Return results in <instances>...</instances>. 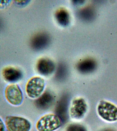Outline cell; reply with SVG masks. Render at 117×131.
Returning <instances> with one entry per match:
<instances>
[{
  "label": "cell",
  "instance_id": "obj_7",
  "mask_svg": "<svg viewBox=\"0 0 117 131\" xmlns=\"http://www.w3.org/2000/svg\"><path fill=\"white\" fill-rule=\"evenodd\" d=\"M50 36L47 33L41 32L37 34L32 39L31 45L33 49L38 51L45 49L50 43Z\"/></svg>",
  "mask_w": 117,
  "mask_h": 131
},
{
  "label": "cell",
  "instance_id": "obj_15",
  "mask_svg": "<svg viewBox=\"0 0 117 131\" xmlns=\"http://www.w3.org/2000/svg\"><path fill=\"white\" fill-rule=\"evenodd\" d=\"M10 1H0V8L6 7L10 3Z\"/></svg>",
  "mask_w": 117,
  "mask_h": 131
},
{
  "label": "cell",
  "instance_id": "obj_8",
  "mask_svg": "<svg viewBox=\"0 0 117 131\" xmlns=\"http://www.w3.org/2000/svg\"><path fill=\"white\" fill-rule=\"evenodd\" d=\"M55 67L53 61L47 58H41L38 61L37 65L38 72L41 74L46 76L52 73Z\"/></svg>",
  "mask_w": 117,
  "mask_h": 131
},
{
  "label": "cell",
  "instance_id": "obj_11",
  "mask_svg": "<svg viewBox=\"0 0 117 131\" xmlns=\"http://www.w3.org/2000/svg\"><path fill=\"white\" fill-rule=\"evenodd\" d=\"M55 18L59 24L63 26H66L69 24L70 15L68 12L64 9H60L56 11Z\"/></svg>",
  "mask_w": 117,
  "mask_h": 131
},
{
  "label": "cell",
  "instance_id": "obj_4",
  "mask_svg": "<svg viewBox=\"0 0 117 131\" xmlns=\"http://www.w3.org/2000/svg\"><path fill=\"white\" fill-rule=\"evenodd\" d=\"M45 81L40 77L32 78L26 86V92L30 98L35 99L42 95L45 89Z\"/></svg>",
  "mask_w": 117,
  "mask_h": 131
},
{
  "label": "cell",
  "instance_id": "obj_5",
  "mask_svg": "<svg viewBox=\"0 0 117 131\" xmlns=\"http://www.w3.org/2000/svg\"><path fill=\"white\" fill-rule=\"evenodd\" d=\"M87 109L86 101L81 97L75 98L72 101L70 109V114L72 118L80 119L86 114Z\"/></svg>",
  "mask_w": 117,
  "mask_h": 131
},
{
  "label": "cell",
  "instance_id": "obj_9",
  "mask_svg": "<svg viewBox=\"0 0 117 131\" xmlns=\"http://www.w3.org/2000/svg\"><path fill=\"white\" fill-rule=\"evenodd\" d=\"M3 75L4 79L10 82L18 81L21 79L22 73L19 70L14 68H6L3 71Z\"/></svg>",
  "mask_w": 117,
  "mask_h": 131
},
{
  "label": "cell",
  "instance_id": "obj_13",
  "mask_svg": "<svg viewBox=\"0 0 117 131\" xmlns=\"http://www.w3.org/2000/svg\"><path fill=\"white\" fill-rule=\"evenodd\" d=\"M67 131H86L81 125L73 124L69 126Z\"/></svg>",
  "mask_w": 117,
  "mask_h": 131
},
{
  "label": "cell",
  "instance_id": "obj_14",
  "mask_svg": "<svg viewBox=\"0 0 117 131\" xmlns=\"http://www.w3.org/2000/svg\"><path fill=\"white\" fill-rule=\"evenodd\" d=\"M6 129L5 124L0 118V131H6Z\"/></svg>",
  "mask_w": 117,
  "mask_h": 131
},
{
  "label": "cell",
  "instance_id": "obj_6",
  "mask_svg": "<svg viewBox=\"0 0 117 131\" xmlns=\"http://www.w3.org/2000/svg\"><path fill=\"white\" fill-rule=\"evenodd\" d=\"M5 95L7 101L12 105H20L23 100L22 91L16 84H11L6 87Z\"/></svg>",
  "mask_w": 117,
  "mask_h": 131
},
{
  "label": "cell",
  "instance_id": "obj_10",
  "mask_svg": "<svg viewBox=\"0 0 117 131\" xmlns=\"http://www.w3.org/2000/svg\"><path fill=\"white\" fill-rule=\"evenodd\" d=\"M96 64L94 60L87 59L82 60L78 63V70L83 73H88L93 71L95 68Z\"/></svg>",
  "mask_w": 117,
  "mask_h": 131
},
{
  "label": "cell",
  "instance_id": "obj_3",
  "mask_svg": "<svg viewBox=\"0 0 117 131\" xmlns=\"http://www.w3.org/2000/svg\"><path fill=\"white\" fill-rule=\"evenodd\" d=\"M5 124L8 131H30L31 129V124L29 121L21 117L7 116Z\"/></svg>",
  "mask_w": 117,
  "mask_h": 131
},
{
  "label": "cell",
  "instance_id": "obj_1",
  "mask_svg": "<svg viewBox=\"0 0 117 131\" xmlns=\"http://www.w3.org/2000/svg\"><path fill=\"white\" fill-rule=\"evenodd\" d=\"M61 121L58 116L49 114L39 119L35 125L37 131H55L61 126Z\"/></svg>",
  "mask_w": 117,
  "mask_h": 131
},
{
  "label": "cell",
  "instance_id": "obj_12",
  "mask_svg": "<svg viewBox=\"0 0 117 131\" xmlns=\"http://www.w3.org/2000/svg\"><path fill=\"white\" fill-rule=\"evenodd\" d=\"M80 15L83 19L88 20L92 19L93 16V13L92 10L86 8L81 11Z\"/></svg>",
  "mask_w": 117,
  "mask_h": 131
},
{
  "label": "cell",
  "instance_id": "obj_2",
  "mask_svg": "<svg viewBox=\"0 0 117 131\" xmlns=\"http://www.w3.org/2000/svg\"><path fill=\"white\" fill-rule=\"evenodd\" d=\"M97 112L99 116L106 121L114 122L117 121V107L109 101H101L98 106Z\"/></svg>",
  "mask_w": 117,
  "mask_h": 131
}]
</instances>
